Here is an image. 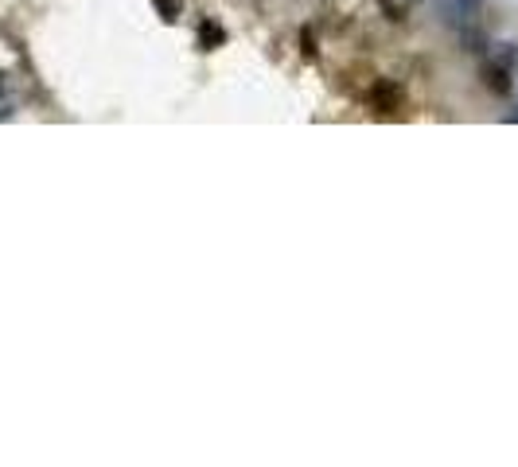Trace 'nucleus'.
Returning a JSON list of instances; mask_svg holds the SVG:
<instances>
[{
	"instance_id": "1",
	"label": "nucleus",
	"mask_w": 518,
	"mask_h": 467,
	"mask_svg": "<svg viewBox=\"0 0 518 467\" xmlns=\"http://www.w3.org/2000/svg\"><path fill=\"white\" fill-rule=\"evenodd\" d=\"M370 97H374V106L382 109V113H394V109L401 106V86H394V82H378L370 90Z\"/></svg>"
},
{
	"instance_id": "2",
	"label": "nucleus",
	"mask_w": 518,
	"mask_h": 467,
	"mask_svg": "<svg viewBox=\"0 0 518 467\" xmlns=\"http://www.w3.org/2000/svg\"><path fill=\"white\" fill-rule=\"evenodd\" d=\"M483 82H487V90H495V94H506V90H510V71L499 67V62H491V67H483Z\"/></svg>"
},
{
	"instance_id": "3",
	"label": "nucleus",
	"mask_w": 518,
	"mask_h": 467,
	"mask_svg": "<svg viewBox=\"0 0 518 467\" xmlns=\"http://www.w3.org/2000/svg\"><path fill=\"white\" fill-rule=\"evenodd\" d=\"M495 62L506 67V71H515L518 67V43H495Z\"/></svg>"
},
{
	"instance_id": "4",
	"label": "nucleus",
	"mask_w": 518,
	"mask_h": 467,
	"mask_svg": "<svg viewBox=\"0 0 518 467\" xmlns=\"http://www.w3.org/2000/svg\"><path fill=\"white\" fill-rule=\"evenodd\" d=\"M460 43L468 51H487V39H483V32H475V27H460Z\"/></svg>"
},
{
	"instance_id": "5",
	"label": "nucleus",
	"mask_w": 518,
	"mask_h": 467,
	"mask_svg": "<svg viewBox=\"0 0 518 467\" xmlns=\"http://www.w3.org/2000/svg\"><path fill=\"white\" fill-rule=\"evenodd\" d=\"M222 39H226V36H222V27H215L211 20L199 27V43H203V51H215V43H222Z\"/></svg>"
},
{
	"instance_id": "6",
	"label": "nucleus",
	"mask_w": 518,
	"mask_h": 467,
	"mask_svg": "<svg viewBox=\"0 0 518 467\" xmlns=\"http://www.w3.org/2000/svg\"><path fill=\"white\" fill-rule=\"evenodd\" d=\"M156 8L164 12V20H180V12H183L180 0H156Z\"/></svg>"
},
{
	"instance_id": "7",
	"label": "nucleus",
	"mask_w": 518,
	"mask_h": 467,
	"mask_svg": "<svg viewBox=\"0 0 518 467\" xmlns=\"http://www.w3.org/2000/svg\"><path fill=\"white\" fill-rule=\"evenodd\" d=\"M452 4H456V8H464L468 16H475V12L483 8V0H452Z\"/></svg>"
},
{
	"instance_id": "8",
	"label": "nucleus",
	"mask_w": 518,
	"mask_h": 467,
	"mask_svg": "<svg viewBox=\"0 0 518 467\" xmlns=\"http://www.w3.org/2000/svg\"><path fill=\"white\" fill-rule=\"evenodd\" d=\"M301 43H304V55L312 59V55H316V39H312V32H304V36H301Z\"/></svg>"
}]
</instances>
